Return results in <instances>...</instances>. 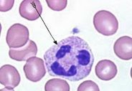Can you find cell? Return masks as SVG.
<instances>
[{"mask_svg":"<svg viewBox=\"0 0 132 91\" xmlns=\"http://www.w3.org/2000/svg\"><path fill=\"white\" fill-rule=\"evenodd\" d=\"M48 74L77 82L88 76L94 62L89 44L78 36H70L51 46L44 54Z\"/></svg>","mask_w":132,"mask_h":91,"instance_id":"obj_1","label":"cell"},{"mask_svg":"<svg viewBox=\"0 0 132 91\" xmlns=\"http://www.w3.org/2000/svg\"><path fill=\"white\" fill-rule=\"evenodd\" d=\"M23 70L28 80L33 82L40 81L46 74L45 61L35 56L30 57L24 65Z\"/></svg>","mask_w":132,"mask_h":91,"instance_id":"obj_4","label":"cell"},{"mask_svg":"<svg viewBox=\"0 0 132 91\" xmlns=\"http://www.w3.org/2000/svg\"><path fill=\"white\" fill-rule=\"evenodd\" d=\"M96 75L104 81H109L115 78L118 73L117 66L110 60H102L99 61L95 68Z\"/></svg>","mask_w":132,"mask_h":91,"instance_id":"obj_8","label":"cell"},{"mask_svg":"<svg viewBox=\"0 0 132 91\" xmlns=\"http://www.w3.org/2000/svg\"><path fill=\"white\" fill-rule=\"evenodd\" d=\"M45 91H69L70 85L68 82L60 78L49 80L45 85Z\"/></svg>","mask_w":132,"mask_h":91,"instance_id":"obj_10","label":"cell"},{"mask_svg":"<svg viewBox=\"0 0 132 91\" xmlns=\"http://www.w3.org/2000/svg\"><path fill=\"white\" fill-rule=\"evenodd\" d=\"M116 55L123 60L132 59V38L129 36H123L117 39L113 45Z\"/></svg>","mask_w":132,"mask_h":91,"instance_id":"obj_9","label":"cell"},{"mask_svg":"<svg viewBox=\"0 0 132 91\" xmlns=\"http://www.w3.org/2000/svg\"><path fill=\"white\" fill-rule=\"evenodd\" d=\"M98 85L92 80H86L80 83L78 88V91H99Z\"/></svg>","mask_w":132,"mask_h":91,"instance_id":"obj_12","label":"cell"},{"mask_svg":"<svg viewBox=\"0 0 132 91\" xmlns=\"http://www.w3.org/2000/svg\"><path fill=\"white\" fill-rule=\"evenodd\" d=\"M93 25L96 31L104 36H112L117 32L119 22L116 16L107 10H100L93 16Z\"/></svg>","mask_w":132,"mask_h":91,"instance_id":"obj_2","label":"cell"},{"mask_svg":"<svg viewBox=\"0 0 132 91\" xmlns=\"http://www.w3.org/2000/svg\"><path fill=\"white\" fill-rule=\"evenodd\" d=\"M38 49L36 43L30 39L27 45L17 49H10L9 56L11 59L16 61H27L30 57L36 56Z\"/></svg>","mask_w":132,"mask_h":91,"instance_id":"obj_7","label":"cell"},{"mask_svg":"<svg viewBox=\"0 0 132 91\" xmlns=\"http://www.w3.org/2000/svg\"><path fill=\"white\" fill-rule=\"evenodd\" d=\"M30 32L26 26L16 23L10 27L7 33L6 41L10 49L22 47L29 42Z\"/></svg>","mask_w":132,"mask_h":91,"instance_id":"obj_3","label":"cell"},{"mask_svg":"<svg viewBox=\"0 0 132 91\" xmlns=\"http://www.w3.org/2000/svg\"><path fill=\"white\" fill-rule=\"evenodd\" d=\"M19 12L24 19L35 21L43 13V6L39 0H24L20 3Z\"/></svg>","mask_w":132,"mask_h":91,"instance_id":"obj_6","label":"cell"},{"mask_svg":"<svg viewBox=\"0 0 132 91\" xmlns=\"http://www.w3.org/2000/svg\"><path fill=\"white\" fill-rule=\"evenodd\" d=\"M14 0H2L0 2V11L6 12L10 10L14 6Z\"/></svg>","mask_w":132,"mask_h":91,"instance_id":"obj_13","label":"cell"},{"mask_svg":"<svg viewBox=\"0 0 132 91\" xmlns=\"http://www.w3.org/2000/svg\"><path fill=\"white\" fill-rule=\"evenodd\" d=\"M47 6L53 11L60 12L65 10L68 4L67 0H46Z\"/></svg>","mask_w":132,"mask_h":91,"instance_id":"obj_11","label":"cell"},{"mask_svg":"<svg viewBox=\"0 0 132 91\" xmlns=\"http://www.w3.org/2000/svg\"><path fill=\"white\" fill-rule=\"evenodd\" d=\"M21 81V77L15 67L4 65L0 68V82L5 87L4 90H12L18 86Z\"/></svg>","mask_w":132,"mask_h":91,"instance_id":"obj_5","label":"cell"}]
</instances>
